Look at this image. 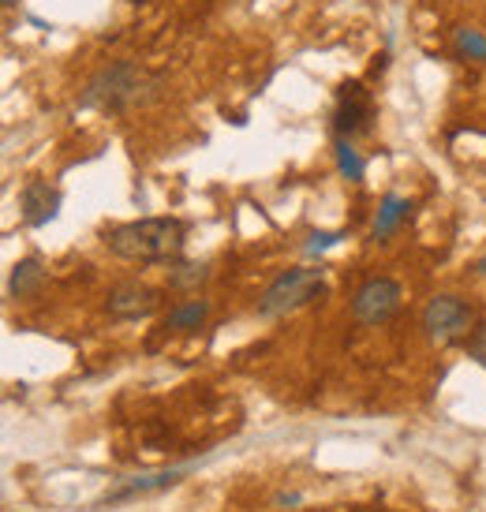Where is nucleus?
Here are the masks:
<instances>
[{
	"mask_svg": "<svg viewBox=\"0 0 486 512\" xmlns=\"http://www.w3.org/2000/svg\"><path fill=\"white\" fill-rule=\"evenodd\" d=\"M401 303H404L401 281L378 273V277H367L356 288V296H352V318H356L359 326H386L389 318H397Z\"/></svg>",
	"mask_w": 486,
	"mask_h": 512,
	"instance_id": "6",
	"label": "nucleus"
},
{
	"mask_svg": "<svg viewBox=\"0 0 486 512\" xmlns=\"http://www.w3.org/2000/svg\"><path fill=\"white\" fill-rule=\"evenodd\" d=\"M408 217H412V202L404 199V195H397V191H389V195H382V202H378L371 236L378 243H389L404 225H408Z\"/></svg>",
	"mask_w": 486,
	"mask_h": 512,
	"instance_id": "11",
	"label": "nucleus"
},
{
	"mask_svg": "<svg viewBox=\"0 0 486 512\" xmlns=\"http://www.w3.org/2000/svg\"><path fill=\"white\" fill-rule=\"evenodd\" d=\"M161 94V79H150L143 64L135 60H109L105 68L86 79L75 98V109L83 113H128L135 105H146Z\"/></svg>",
	"mask_w": 486,
	"mask_h": 512,
	"instance_id": "2",
	"label": "nucleus"
},
{
	"mask_svg": "<svg viewBox=\"0 0 486 512\" xmlns=\"http://www.w3.org/2000/svg\"><path fill=\"white\" fill-rule=\"evenodd\" d=\"M389 68V49H382L378 57H374V64H371V75H382Z\"/></svg>",
	"mask_w": 486,
	"mask_h": 512,
	"instance_id": "18",
	"label": "nucleus"
},
{
	"mask_svg": "<svg viewBox=\"0 0 486 512\" xmlns=\"http://www.w3.org/2000/svg\"><path fill=\"white\" fill-rule=\"evenodd\" d=\"M210 311H214V303L206 296H191V299H180V303H172L169 314H165V333H199L206 322H210Z\"/></svg>",
	"mask_w": 486,
	"mask_h": 512,
	"instance_id": "10",
	"label": "nucleus"
},
{
	"mask_svg": "<svg viewBox=\"0 0 486 512\" xmlns=\"http://www.w3.org/2000/svg\"><path fill=\"white\" fill-rule=\"evenodd\" d=\"M277 505H300V494H277Z\"/></svg>",
	"mask_w": 486,
	"mask_h": 512,
	"instance_id": "19",
	"label": "nucleus"
},
{
	"mask_svg": "<svg viewBox=\"0 0 486 512\" xmlns=\"http://www.w3.org/2000/svg\"><path fill=\"white\" fill-rule=\"evenodd\" d=\"M341 240H344V232H311V236H307V243H303V251H307L311 258H318L322 251L337 247Z\"/></svg>",
	"mask_w": 486,
	"mask_h": 512,
	"instance_id": "16",
	"label": "nucleus"
},
{
	"mask_svg": "<svg viewBox=\"0 0 486 512\" xmlns=\"http://www.w3.org/2000/svg\"><path fill=\"white\" fill-rule=\"evenodd\" d=\"M0 4H4V8H15V4H19V0H0Z\"/></svg>",
	"mask_w": 486,
	"mask_h": 512,
	"instance_id": "21",
	"label": "nucleus"
},
{
	"mask_svg": "<svg viewBox=\"0 0 486 512\" xmlns=\"http://www.w3.org/2000/svg\"><path fill=\"white\" fill-rule=\"evenodd\" d=\"M453 57L464 64H486V30L457 27L453 30Z\"/></svg>",
	"mask_w": 486,
	"mask_h": 512,
	"instance_id": "15",
	"label": "nucleus"
},
{
	"mask_svg": "<svg viewBox=\"0 0 486 512\" xmlns=\"http://www.w3.org/2000/svg\"><path fill=\"white\" fill-rule=\"evenodd\" d=\"M187 471H195V464H184V468H169V471H154V475H131V479H120V483L105 494V498L94 505V512L101 509H116V505H128L135 498H146V494H161L184 479Z\"/></svg>",
	"mask_w": 486,
	"mask_h": 512,
	"instance_id": "7",
	"label": "nucleus"
},
{
	"mask_svg": "<svg viewBox=\"0 0 486 512\" xmlns=\"http://www.w3.org/2000/svg\"><path fill=\"white\" fill-rule=\"evenodd\" d=\"M187 221L184 217H139L124 221L105 232V247L124 262L139 266H172L176 258H184L187 247Z\"/></svg>",
	"mask_w": 486,
	"mask_h": 512,
	"instance_id": "1",
	"label": "nucleus"
},
{
	"mask_svg": "<svg viewBox=\"0 0 486 512\" xmlns=\"http://www.w3.org/2000/svg\"><path fill=\"white\" fill-rule=\"evenodd\" d=\"M374 90L363 79H344L337 86V98H333V135L341 139H356V135H367L374 124Z\"/></svg>",
	"mask_w": 486,
	"mask_h": 512,
	"instance_id": "5",
	"label": "nucleus"
},
{
	"mask_svg": "<svg viewBox=\"0 0 486 512\" xmlns=\"http://www.w3.org/2000/svg\"><path fill=\"white\" fill-rule=\"evenodd\" d=\"M464 348H468V359H475V363L486 370V322L472 329V337L464 341Z\"/></svg>",
	"mask_w": 486,
	"mask_h": 512,
	"instance_id": "17",
	"label": "nucleus"
},
{
	"mask_svg": "<svg viewBox=\"0 0 486 512\" xmlns=\"http://www.w3.org/2000/svg\"><path fill=\"white\" fill-rule=\"evenodd\" d=\"M45 285V266L42 258H19L12 266V273H8V299H30L38 296Z\"/></svg>",
	"mask_w": 486,
	"mask_h": 512,
	"instance_id": "12",
	"label": "nucleus"
},
{
	"mask_svg": "<svg viewBox=\"0 0 486 512\" xmlns=\"http://www.w3.org/2000/svg\"><path fill=\"white\" fill-rule=\"evenodd\" d=\"M333 165H337L341 180H348V184H363L367 180V157L359 154L352 139L333 135Z\"/></svg>",
	"mask_w": 486,
	"mask_h": 512,
	"instance_id": "14",
	"label": "nucleus"
},
{
	"mask_svg": "<svg viewBox=\"0 0 486 512\" xmlns=\"http://www.w3.org/2000/svg\"><path fill=\"white\" fill-rule=\"evenodd\" d=\"M472 329H475V307L464 296L438 292V296L423 307V333H427V341L438 344V348L468 341Z\"/></svg>",
	"mask_w": 486,
	"mask_h": 512,
	"instance_id": "4",
	"label": "nucleus"
},
{
	"mask_svg": "<svg viewBox=\"0 0 486 512\" xmlns=\"http://www.w3.org/2000/svg\"><path fill=\"white\" fill-rule=\"evenodd\" d=\"M475 273H479V277H486V255L479 258V262H475Z\"/></svg>",
	"mask_w": 486,
	"mask_h": 512,
	"instance_id": "20",
	"label": "nucleus"
},
{
	"mask_svg": "<svg viewBox=\"0 0 486 512\" xmlns=\"http://www.w3.org/2000/svg\"><path fill=\"white\" fill-rule=\"evenodd\" d=\"M210 262H184L176 258L169 266V288L172 292H187V296H199V288L210 281Z\"/></svg>",
	"mask_w": 486,
	"mask_h": 512,
	"instance_id": "13",
	"label": "nucleus"
},
{
	"mask_svg": "<svg viewBox=\"0 0 486 512\" xmlns=\"http://www.w3.org/2000/svg\"><path fill=\"white\" fill-rule=\"evenodd\" d=\"M329 292L326 270L322 266H296V270L277 273L266 292L258 296V318H285V314L303 311Z\"/></svg>",
	"mask_w": 486,
	"mask_h": 512,
	"instance_id": "3",
	"label": "nucleus"
},
{
	"mask_svg": "<svg viewBox=\"0 0 486 512\" xmlns=\"http://www.w3.org/2000/svg\"><path fill=\"white\" fill-rule=\"evenodd\" d=\"M60 202H64L60 187H53L49 180H27L23 191H19V214H23V225L45 228L60 214Z\"/></svg>",
	"mask_w": 486,
	"mask_h": 512,
	"instance_id": "9",
	"label": "nucleus"
},
{
	"mask_svg": "<svg viewBox=\"0 0 486 512\" xmlns=\"http://www.w3.org/2000/svg\"><path fill=\"white\" fill-rule=\"evenodd\" d=\"M161 307V292L158 288L143 285V281H124L116 285L105 299V311L113 314L116 322H143Z\"/></svg>",
	"mask_w": 486,
	"mask_h": 512,
	"instance_id": "8",
	"label": "nucleus"
}]
</instances>
